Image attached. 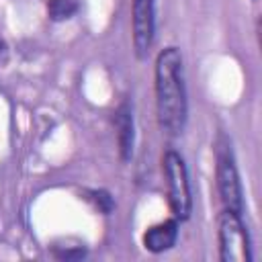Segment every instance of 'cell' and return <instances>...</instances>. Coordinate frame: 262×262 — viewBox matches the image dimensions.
Here are the masks:
<instances>
[{
    "mask_svg": "<svg viewBox=\"0 0 262 262\" xmlns=\"http://www.w3.org/2000/svg\"><path fill=\"white\" fill-rule=\"evenodd\" d=\"M76 10H78V2L76 0H49L47 2V14L55 23L72 18L76 14Z\"/></svg>",
    "mask_w": 262,
    "mask_h": 262,
    "instance_id": "cell-8",
    "label": "cell"
},
{
    "mask_svg": "<svg viewBox=\"0 0 262 262\" xmlns=\"http://www.w3.org/2000/svg\"><path fill=\"white\" fill-rule=\"evenodd\" d=\"M53 254L61 260H78L86 254L84 246H53Z\"/></svg>",
    "mask_w": 262,
    "mask_h": 262,
    "instance_id": "cell-9",
    "label": "cell"
},
{
    "mask_svg": "<svg viewBox=\"0 0 262 262\" xmlns=\"http://www.w3.org/2000/svg\"><path fill=\"white\" fill-rule=\"evenodd\" d=\"M162 172L166 178V192H168V207L174 219H188L192 211V194L188 172L182 156L174 149H168L162 156Z\"/></svg>",
    "mask_w": 262,
    "mask_h": 262,
    "instance_id": "cell-2",
    "label": "cell"
},
{
    "mask_svg": "<svg viewBox=\"0 0 262 262\" xmlns=\"http://www.w3.org/2000/svg\"><path fill=\"white\" fill-rule=\"evenodd\" d=\"M0 53H2V43H0Z\"/></svg>",
    "mask_w": 262,
    "mask_h": 262,
    "instance_id": "cell-11",
    "label": "cell"
},
{
    "mask_svg": "<svg viewBox=\"0 0 262 262\" xmlns=\"http://www.w3.org/2000/svg\"><path fill=\"white\" fill-rule=\"evenodd\" d=\"M154 80L158 125L166 135L176 137L184 131L188 113L182 55L176 47H166L158 53Z\"/></svg>",
    "mask_w": 262,
    "mask_h": 262,
    "instance_id": "cell-1",
    "label": "cell"
},
{
    "mask_svg": "<svg viewBox=\"0 0 262 262\" xmlns=\"http://www.w3.org/2000/svg\"><path fill=\"white\" fill-rule=\"evenodd\" d=\"M115 129L119 139V151L121 158L127 162L133 156V143H135V131H133V111L131 104L125 100L115 111Z\"/></svg>",
    "mask_w": 262,
    "mask_h": 262,
    "instance_id": "cell-6",
    "label": "cell"
},
{
    "mask_svg": "<svg viewBox=\"0 0 262 262\" xmlns=\"http://www.w3.org/2000/svg\"><path fill=\"white\" fill-rule=\"evenodd\" d=\"M215 180H217V190L221 196V203L225 209L233 213H244V190L239 182V174L233 162V154L227 145L225 139L217 143V154H215Z\"/></svg>",
    "mask_w": 262,
    "mask_h": 262,
    "instance_id": "cell-4",
    "label": "cell"
},
{
    "mask_svg": "<svg viewBox=\"0 0 262 262\" xmlns=\"http://www.w3.org/2000/svg\"><path fill=\"white\" fill-rule=\"evenodd\" d=\"M90 201L96 205V209H100L102 213H111L113 207H115V201L113 196L106 192V190H92L90 192Z\"/></svg>",
    "mask_w": 262,
    "mask_h": 262,
    "instance_id": "cell-10",
    "label": "cell"
},
{
    "mask_svg": "<svg viewBox=\"0 0 262 262\" xmlns=\"http://www.w3.org/2000/svg\"><path fill=\"white\" fill-rule=\"evenodd\" d=\"M156 0H133L131 25H133V47L137 57H143L154 43L156 31Z\"/></svg>",
    "mask_w": 262,
    "mask_h": 262,
    "instance_id": "cell-5",
    "label": "cell"
},
{
    "mask_svg": "<svg viewBox=\"0 0 262 262\" xmlns=\"http://www.w3.org/2000/svg\"><path fill=\"white\" fill-rule=\"evenodd\" d=\"M176 237H178V221L166 219V221L149 227L143 233V246H145V250L160 254V252L170 250L176 244Z\"/></svg>",
    "mask_w": 262,
    "mask_h": 262,
    "instance_id": "cell-7",
    "label": "cell"
},
{
    "mask_svg": "<svg viewBox=\"0 0 262 262\" xmlns=\"http://www.w3.org/2000/svg\"><path fill=\"white\" fill-rule=\"evenodd\" d=\"M217 239L221 262H250L252 246L239 213L223 209L217 217Z\"/></svg>",
    "mask_w": 262,
    "mask_h": 262,
    "instance_id": "cell-3",
    "label": "cell"
}]
</instances>
